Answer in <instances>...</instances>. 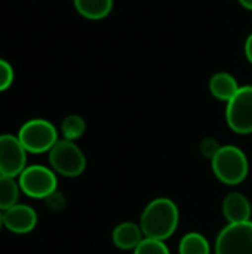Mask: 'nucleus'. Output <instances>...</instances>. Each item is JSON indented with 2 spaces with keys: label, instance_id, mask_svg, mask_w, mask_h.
<instances>
[{
  "label": "nucleus",
  "instance_id": "nucleus-23",
  "mask_svg": "<svg viewBox=\"0 0 252 254\" xmlns=\"http://www.w3.org/2000/svg\"><path fill=\"white\" fill-rule=\"evenodd\" d=\"M3 226V213L0 211V228Z\"/></svg>",
  "mask_w": 252,
  "mask_h": 254
},
{
  "label": "nucleus",
  "instance_id": "nucleus-11",
  "mask_svg": "<svg viewBox=\"0 0 252 254\" xmlns=\"http://www.w3.org/2000/svg\"><path fill=\"white\" fill-rule=\"evenodd\" d=\"M111 240L116 249L122 252H134L144 240V234L141 231L140 223L122 222L113 229Z\"/></svg>",
  "mask_w": 252,
  "mask_h": 254
},
{
  "label": "nucleus",
  "instance_id": "nucleus-3",
  "mask_svg": "<svg viewBox=\"0 0 252 254\" xmlns=\"http://www.w3.org/2000/svg\"><path fill=\"white\" fill-rule=\"evenodd\" d=\"M48 153L50 168L59 176L73 179L86 170V156L74 141L61 138Z\"/></svg>",
  "mask_w": 252,
  "mask_h": 254
},
{
  "label": "nucleus",
  "instance_id": "nucleus-15",
  "mask_svg": "<svg viewBox=\"0 0 252 254\" xmlns=\"http://www.w3.org/2000/svg\"><path fill=\"white\" fill-rule=\"evenodd\" d=\"M19 183L15 182L13 177H0V211H6L10 207L18 204L19 198Z\"/></svg>",
  "mask_w": 252,
  "mask_h": 254
},
{
  "label": "nucleus",
  "instance_id": "nucleus-12",
  "mask_svg": "<svg viewBox=\"0 0 252 254\" xmlns=\"http://www.w3.org/2000/svg\"><path fill=\"white\" fill-rule=\"evenodd\" d=\"M241 85L236 77L227 71H218L211 76L209 79V92L214 98L223 103H229L235 94L239 91Z\"/></svg>",
  "mask_w": 252,
  "mask_h": 254
},
{
  "label": "nucleus",
  "instance_id": "nucleus-18",
  "mask_svg": "<svg viewBox=\"0 0 252 254\" xmlns=\"http://www.w3.org/2000/svg\"><path fill=\"white\" fill-rule=\"evenodd\" d=\"M13 79H15L13 67L6 60L0 58V92L9 89L10 85L13 83Z\"/></svg>",
  "mask_w": 252,
  "mask_h": 254
},
{
  "label": "nucleus",
  "instance_id": "nucleus-6",
  "mask_svg": "<svg viewBox=\"0 0 252 254\" xmlns=\"http://www.w3.org/2000/svg\"><path fill=\"white\" fill-rule=\"evenodd\" d=\"M21 192L33 199H46L56 190V173L43 165L27 167L19 176Z\"/></svg>",
  "mask_w": 252,
  "mask_h": 254
},
{
  "label": "nucleus",
  "instance_id": "nucleus-4",
  "mask_svg": "<svg viewBox=\"0 0 252 254\" xmlns=\"http://www.w3.org/2000/svg\"><path fill=\"white\" fill-rule=\"evenodd\" d=\"M18 138L28 153H45L49 152L58 138L55 125L46 119H30L18 131Z\"/></svg>",
  "mask_w": 252,
  "mask_h": 254
},
{
  "label": "nucleus",
  "instance_id": "nucleus-17",
  "mask_svg": "<svg viewBox=\"0 0 252 254\" xmlns=\"http://www.w3.org/2000/svg\"><path fill=\"white\" fill-rule=\"evenodd\" d=\"M134 254H171L165 241L153 240V238H144L140 246L134 250Z\"/></svg>",
  "mask_w": 252,
  "mask_h": 254
},
{
  "label": "nucleus",
  "instance_id": "nucleus-8",
  "mask_svg": "<svg viewBox=\"0 0 252 254\" xmlns=\"http://www.w3.org/2000/svg\"><path fill=\"white\" fill-rule=\"evenodd\" d=\"M27 150L18 135H0V173L6 177H19L27 168Z\"/></svg>",
  "mask_w": 252,
  "mask_h": 254
},
{
  "label": "nucleus",
  "instance_id": "nucleus-7",
  "mask_svg": "<svg viewBox=\"0 0 252 254\" xmlns=\"http://www.w3.org/2000/svg\"><path fill=\"white\" fill-rule=\"evenodd\" d=\"M215 254H252V220L227 223L215 238Z\"/></svg>",
  "mask_w": 252,
  "mask_h": 254
},
{
  "label": "nucleus",
  "instance_id": "nucleus-10",
  "mask_svg": "<svg viewBox=\"0 0 252 254\" xmlns=\"http://www.w3.org/2000/svg\"><path fill=\"white\" fill-rule=\"evenodd\" d=\"M221 213L227 223H245L252 217V204L242 192H230L221 202Z\"/></svg>",
  "mask_w": 252,
  "mask_h": 254
},
{
  "label": "nucleus",
  "instance_id": "nucleus-20",
  "mask_svg": "<svg viewBox=\"0 0 252 254\" xmlns=\"http://www.w3.org/2000/svg\"><path fill=\"white\" fill-rule=\"evenodd\" d=\"M220 147H221V144H220L215 138H205V140H202L201 144H199L201 153H202L203 156H206L208 159H211V158L218 152Z\"/></svg>",
  "mask_w": 252,
  "mask_h": 254
},
{
  "label": "nucleus",
  "instance_id": "nucleus-2",
  "mask_svg": "<svg viewBox=\"0 0 252 254\" xmlns=\"http://www.w3.org/2000/svg\"><path fill=\"white\" fill-rule=\"evenodd\" d=\"M209 161L214 176L226 186H238L244 183L250 174L248 156L235 144L221 146Z\"/></svg>",
  "mask_w": 252,
  "mask_h": 254
},
{
  "label": "nucleus",
  "instance_id": "nucleus-21",
  "mask_svg": "<svg viewBox=\"0 0 252 254\" xmlns=\"http://www.w3.org/2000/svg\"><path fill=\"white\" fill-rule=\"evenodd\" d=\"M244 51H245V57H247L248 63L252 65V33L247 37V40H245Z\"/></svg>",
  "mask_w": 252,
  "mask_h": 254
},
{
  "label": "nucleus",
  "instance_id": "nucleus-1",
  "mask_svg": "<svg viewBox=\"0 0 252 254\" xmlns=\"http://www.w3.org/2000/svg\"><path fill=\"white\" fill-rule=\"evenodd\" d=\"M138 223L144 238L166 241L178 229L180 208L172 199L166 196L154 198L144 207Z\"/></svg>",
  "mask_w": 252,
  "mask_h": 254
},
{
  "label": "nucleus",
  "instance_id": "nucleus-9",
  "mask_svg": "<svg viewBox=\"0 0 252 254\" xmlns=\"http://www.w3.org/2000/svg\"><path fill=\"white\" fill-rule=\"evenodd\" d=\"M37 225V213L25 204H16L3 211V226L12 234L24 235L31 232Z\"/></svg>",
  "mask_w": 252,
  "mask_h": 254
},
{
  "label": "nucleus",
  "instance_id": "nucleus-13",
  "mask_svg": "<svg viewBox=\"0 0 252 254\" xmlns=\"http://www.w3.org/2000/svg\"><path fill=\"white\" fill-rule=\"evenodd\" d=\"M79 15L91 21H100L113 10V0H73Z\"/></svg>",
  "mask_w": 252,
  "mask_h": 254
},
{
  "label": "nucleus",
  "instance_id": "nucleus-22",
  "mask_svg": "<svg viewBox=\"0 0 252 254\" xmlns=\"http://www.w3.org/2000/svg\"><path fill=\"white\" fill-rule=\"evenodd\" d=\"M238 1H239V4H241L244 9L252 10V0H238Z\"/></svg>",
  "mask_w": 252,
  "mask_h": 254
},
{
  "label": "nucleus",
  "instance_id": "nucleus-16",
  "mask_svg": "<svg viewBox=\"0 0 252 254\" xmlns=\"http://www.w3.org/2000/svg\"><path fill=\"white\" fill-rule=\"evenodd\" d=\"M86 131V122L79 115H68L61 122V134L62 138L76 141L79 140Z\"/></svg>",
  "mask_w": 252,
  "mask_h": 254
},
{
  "label": "nucleus",
  "instance_id": "nucleus-14",
  "mask_svg": "<svg viewBox=\"0 0 252 254\" xmlns=\"http://www.w3.org/2000/svg\"><path fill=\"white\" fill-rule=\"evenodd\" d=\"M211 252L208 238L196 231L184 234L178 244V254H211Z\"/></svg>",
  "mask_w": 252,
  "mask_h": 254
},
{
  "label": "nucleus",
  "instance_id": "nucleus-24",
  "mask_svg": "<svg viewBox=\"0 0 252 254\" xmlns=\"http://www.w3.org/2000/svg\"><path fill=\"white\" fill-rule=\"evenodd\" d=\"M1 176H3V174H1V173H0V177H1Z\"/></svg>",
  "mask_w": 252,
  "mask_h": 254
},
{
  "label": "nucleus",
  "instance_id": "nucleus-5",
  "mask_svg": "<svg viewBox=\"0 0 252 254\" xmlns=\"http://www.w3.org/2000/svg\"><path fill=\"white\" fill-rule=\"evenodd\" d=\"M229 128L241 135L252 134V85H244L226 106Z\"/></svg>",
  "mask_w": 252,
  "mask_h": 254
},
{
  "label": "nucleus",
  "instance_id": "nucleus-19",
  "mask_svg": "<svg viewBox=\"0 0 252 254\" xmlns=\"http://www.w3.org/2000/svg\"><path fill=\"white\" fill-rule=\"evenodd\" d=\"M45 202H46L48 208L52 210V211H61V210L65 207V204H67L64 193H61L58 189H56L53 193H50V195L45 199Z\"/></svg>",
  "mask_w": 252,
  "mask_h": 254
}]
</instances>
